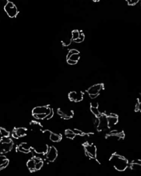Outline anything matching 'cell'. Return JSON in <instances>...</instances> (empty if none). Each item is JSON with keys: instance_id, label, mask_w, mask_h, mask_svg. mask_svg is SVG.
<instances>
[{"instance_id": "17", "label": "cell", "mask_w": 141, "mask_h": 176, "mask_svg": "<svg viewBox=\"0 0 141 176\" xmlns=\"http://www.w3.org/2000/svg\"><path fill=\"white\" fill-rule=\"evenodd\" d=\"M91 112L95 116H97V117H99L101 116V113H100L99 110H98L97 107H94V106H91Z\"/></svg>"}, {"instance_id": "12", "label": "cell", "mask_w": 141, "mask_h": 176, "mask_svg": "<svg viewBox=\"0 0 141 176\" xmlns=\"http://www.w3.org/2000/svg\"><path fill=\"white\" fill-rule=\"evenodd\" d=\"M9 164V160L6 156L0 155V170H3L6 168Z\"/></svg>"}, {"instance_id": "20", "label": "cell", "mask_w": 141, "mask_h": 176, "mask_svg": "<svg viewBox=\"0 0 141 176\" xmlns=\"http://www.w3.org/2000/svg\"><path fill=\"white\" fill-rule=\"evenodd\" d=\"M141 164L138 163H132L131 164V168L133 170H139L141 168Z\"/></svg>"}, {"instance_id": "7", "label": "cell", "mask_w": 141, "mask_h": 176, "mask_svg": "<svg viewBox=\"0 0 141 176\" xmlns=\"http://www.w3.org/2000/svg\"><path fill=\"white\" fill-rule=\"evenodd\" d=\"M51 109L48 106L35 107L32 111L33 114H46L48 115L50 112Z\"/></svg>"}, {"instance_id": "26", "label": "cell", "mask_w": 141, "mask_h": 176, "mask_svg": "<svg viewBox=\"0 0 141 176\" xmlns=\"http://www.w3.org/2000/svg\"><path fill=\"white\" fill-rule=\"evenodd\" d=\"M53 109H51L50 112V113L48 115H47L46 117V118L45 119H50L51 118H53Z\"/></svg>"}, {"instance_id": "9", "label": "cell", "mask_w": 141, "mask_h": 176, "mask_svg": "<svg viewBox=\"0 0 141 176\" xmlns=\"http://www.w3.org/2000/svg\"><path fill=\"white\" fill-rule=\"evenodd\" d=\"M102 88H103V85L102 84L95 85L89 88L87 92L89 94H99V92Z\"/></svg>"}, {"instance_id": "14", "label": "cell", "mask_w": 141, "mask_h": 176, "mask_svg": "<svg viewBox=\"0 0 141 176\" xmlns=\"http://www.w3.org/2000/svg\"><path fill=\"white\" fill-rule=\"evenodd\" d=\"M50 139L52 142H59L61 140V136L59 134H55L53 132H51Z\"/></svg>"}, {"instance_id": "4", "label": "cell", "mask_w": 141, "mask_h": 176, "mask_svg": "<svg viewBox=\"0 0 141 176\" xmlns=\"http://www.w3.org/2000/svg\"><path fill=\"white\" fill-rule=\"evenodd\" d=\"M85 153L88 157L95 158L97 155V148L93 144L89 145L86 144L85 145Z\"/></svg>"}, {"instance_id": "24", "label": "cell", "mask_w": 141, "mask_h": 176, "mask_svg": "<svg viewBox=\"0 0 141 176\" xmlns=\"http://www.w3.org/2000/svg\"><path fill=\"white\" fill-rule=\"evenodd\" d=\"M139 1V0H126V1L128 3V5H131V6H133L136 4H137L138 3Z\"/></svg>"}, {"instance_id": "15", "label": "cell", "mask_w": 141, "mask_h": 176, "mask_svg": "<svg viewBox=\"0 0 141 176\" xmlns=\"http://www.w3.org/2000/svg\"><path fill=\"white\" fill-rule=\"evenodd\" d=\"M65 135L67 138L71 139H73L75 138V134L73 132V130H71L70 129H67L65 131Z\"/></svg>"}, {"instance_id": "1", "label": "cell", "mask_w": 141, "mask_h": 176, "mask_svg": "<svg viewBox=\"0 0 141 176\" xmlns=\"http://www.w3.org/2000/svg\"><path fill=\"white\" fill-rule=\"evenodd\" d=\"M110 161L115 169L120 172L124 171L129 165V162L127 159L116 154L112 155L110 157Z\"/></svg>"}, {"instance_id": "10", "label": "cell", "mask_w": 141, "mask_h": 176, "mask_svg": "<svg viewBox=\"0 0 141 176\" xmlns=\"http://www.w3.org/2000/svg\"><path fill=\"white\" fill-rule=\"evenodd\" d=\"M31 148V147L29 146L28 144L26 142H23L18 147V150L20 152L24 154H28L29 152H30Z\"/></svg>"}, {"instance_id": "2", "label": "cell", "mask_w": 141, "mask_h": 176, "mask_svg": "<svg viewBox=\"0 0 141 176\" xmlns=\"http://www.w3.org/2000/svg\"><path fill=\"white\" fill-rule=\"evenodd\" d=\"M0 142V154H4L10 152L13 148L12 140L8 138H3Z\"/></svg>"}, {"instance_id": "11", "label": "cell", "mask_w": 141, "mask_h": 176, "mask_svg": "<svg viewBox=\"0 0 141 176\" xmlns=\"http://www.w3.org/2000/svg\"><path fill=\"white\" fill-rule=\"evenodd\" d=\"M107 126L109 128H111L113 126L115 125L116 123L118 122V117L109 116H107Z\"/></svg>"}, {"instance_id": "23", "label": "cell", "mask_w": 141, "mask_h": 176, "mask_svg": "<svg viewBox=\"0 0 141 176\" xmlns=\"http://www.w3.org/2000/svg\"><path fill=\"white\" fill-rule=\"evenodd\" d=\"M79 54V52L76 49H71V50H70L69 51V53L67 54V59H68L69 58V57L72 54Z\"/></svg>"}, {"instance_id": "8", "label": "cell", "mask_w": 141, "mask_h": 176, "mask_svg": "<svg viewBox=\"0 0 141 176\" xmlns=\"http://www.w3.org/2000/svg\"><path fill=\"white\" fill-rule=\"evenodd\" d=\"M27 130L24 128H16L13 132L12 136L14 138L18 139L27 135Z\"/></svg>"}, {"instance_id": "18", "label": "cell", "mask_w": 141, "mask_h": 176, "mask_svg": "<svg viewBox=\"0 0 141 176\" xmlns=\"http://www.w3.org/2000/svg\"><path fill=\"white\" fill-rule=\"evenodd\" d=\"M79 58H80L79 54H73L69 57V58L68 59L78 62V61L79 60Z\"/></svg>"}, {"instance_id": "31", "label": "cell", "mask_w": 141, "mask_h": 176, "mask_svg": "<svg viewBox=\"0 0 141 176\" xmlns=\"http://www.w3.org/2000/svg\"><path fill=\"white\" fill-rule=\"evenodd\" d=\"M1 139H2V138H0V142H1Z\"/></svg>"}, {"instance_id": "27", "label": "cell", "mask_w": 141, "mask_h": 176, "mask_svg": "<svg viewBox=\"0 0 141 176\" xmlns=\"http://www.w3.org/2000/svg\"><path fill=\"white\" fill-rule=\"evenodd\" d=\"M57 114H58L59 116H62V117L65 116L66 115V113H65V112H63L62 110H61L60 109L57 110Z\"/></svg>"}, {"instance_id": "6", "label": "cell", "mask_w": 141, "mask_h": 176, "mask_svg": "<svg viewBox=\"0 0 141 176\" xmlns=\"http://www.w3.org/2000/svg\"><path fill=\"white\" fill-rule=\"evenodd\" d=\"M69 97L71 101L79 102L83 100V93L82 92H77L75 91L71 92L69 94Z\"/></svg>"}, {"instance_id": "22", "label": "cell", "mask_w": 141, "mask_h": 176, "mask_svg": "<svg viewBox=\"0 0 141 176\" xmlns=\"http://www.w3.org/2000/svg\"><path fill=\"white\" fill-rule=\"evenodd\" d=\"M43 166V162L42 161V160L38 162L37 163H36V165H35V170H36V171H38V170H40Z\"/></svg>"}, {"instance_id": "13", "label": "cell", "mask_w": 141, "mask_h": 176, "mask_svg": "<svg viewBox=\"0 0 141 176\" xmlns=\"http://www.w3.org/2000/svg\"><path fill=\"white\" fill-rule=\"evenodd\" d=\"M35 165H36V162L35 161L34 159L33 158H32L31 159H30L27 163V167L28 168L29 170H30V171L31 172H35Z\"/></svg>"}, {"instance_id": "29", "label": "cell", "mask_w": 141, "mask_h": 176, "mask_svg": "<svg viewBox=\"0 0 141 176\" xmlns=\"http://www.w3.org/2000/svg\"><path fill=\"white\" fill-rule=\"evenodd\" d=\"M99 94H89V96L91 99H95L98 96H99Z\"/></svg>"}, {"instance_id": "28", "label": "cell", "mask_w": 141, "mask_h": 176, "mask_svg": "<svg viewBox=\"0 0 141 176\" xmlns=\"http://www.w3.org/2000/svg\"><path fill=\"white\" fill-rule=\"evenodd\" d=\"M67 62L69 65H75V64H76L77 63V62H76V61H72V60H69V59H67Z\"/></svg>"}, {"instance_id": "25", "label": "cell", "mask_w": 141, "mask_h": 176, "mask_svg": "<svg viewBox=\"0 0 141 176\" xmlns=\"http://www.w3.org/2000/svg\"><path fill=\"white\" fill-rule=\"evenodd\" d=\"M73 131L74 133L75 134V135H80V136H84L85 134L84 132H82L81 130H79V129H74Z\"/></svg>"}, {"instance_id": "21", "label": "cell", "mask_w": 141, "mask_h": 176, "mask_svg": "<svg viewBox=\"0 0 141 176\" xmlns=\"http://www.w3.org/2000/svg\"><path fill=\"white\" fill-rule=\"evenodd\" d=\"M79 31L78 30H74L72 31V40L75 41V39H77V38H79Z\"/></svg>"}, {"instance_id": "5", "label": "cell", "mask_w": 141, "mask_h": 176, "mask_svg": "<svg viewBox=\"0 0 141 176\" xmlns=\"http://www.w3.org/2000/svg\"><path fill=\"white\" fill-rule=\"evenodd\" d=\"M58 156V152L56 148L54 146H51L49 148H48L46 152V158L47 160L50 162H53L56 159Z\"/></svg>"}, {"instance_id": "16", "label": "cell", "mask_w": 141, "mask_h": 176, "mask_svg": "<svg viewBox=\"0 0 141 176\" xmlns=\"http://www.w3.org/2000/svg\"><path fill=\"white\" fill-rule=\"evenodd\" d=\"M0 135L2 138H8L10 136V132L6 129L0 128Z\"/></svg>"}, {"instance_id": "30", "label": "cell", "mask_w": 141, "mask_h": 176, "mask_svg": "<svg viewBox=\"0 0 141 176\" xmlns=\"http://www.w3.org/2000/svg\"><path fill=\"white\" fill-rule=\"evenodd\" d=\"M94 2H99L100 0H93Z\"/></svg>"}, {"instance_id": "19", "label": "cell", "mask_w": 141, "mask_h": 176, "mask_svg": "<svg viewBox=\"0 0 141 176\" xmlns=\"http://www.w3.org/2000/svg\"><path fill=\"white\" fill-rule=\"evenodd\" d=\"M85 34H84V33H81L80 34H79V38H77V39H75L74 41L75 42V43H81L82 41H84V40H85Z\"/></svg>"}, {"instance_id": "3", "label": "cell", "mask_w": 141, "mask_h": 176, "mask_svg": "<svg viewBox=\"0 0 141 176\" xmlns=\"http://www.w3.org/2000/svg\"><path fill=\"white\" fill-rule=\"evenodd\" d=\"M5 11L10 18H14L17 16L18 11L16 5L12 2L8 1L4 7Z\"/></svg>"}]
</instances>
